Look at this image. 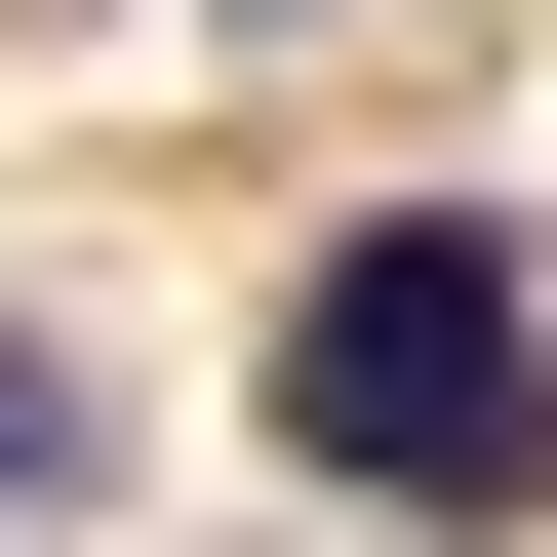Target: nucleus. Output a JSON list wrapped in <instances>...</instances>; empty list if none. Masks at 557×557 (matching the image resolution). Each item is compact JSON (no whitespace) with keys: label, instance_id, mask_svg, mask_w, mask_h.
I'll use <instances>...</instances> for the list:
<instances>
[{"label":"nucleus","instance_id":"obj_1","mask_svg":"<svg viewBox=\"0 0 557 557\" xmlns=\"http://www.w3.org/2000/svg\"><path fill=\"white\" fill-rule=\"evenodd\" d=\"M278 478H319V518H478L518 557L557 518V278H518V199H359V239L278 278Z\"/></svg>","mask_w":557,"mask_h":557},{"label":"nucleus","instance_id":"obj_2","mask_svg":"<svg viewBox=\"0 0 557 557\" xmlns=\"http://www.w3.org/2000/svg\"><path fill=\"white\" fill-rule=\"evenodd\" d=\"M120 478V359H40V319H0V518H81Z\"/></svg>","mask_w":557,"mask_h":557},{"label":"nucleus","instance_id":"obj_3","mask_svg":"<svg viewBox=\"0 0 557 557\" xmlns=\"http://www.w3.org/2000/svg\"><path fill=\"white\" fill-rule=\"evenodd\" d=\"M239 40H278V0H239Z\"/></svg>","mask_w":557,"mask_h":557}]
</instances>
